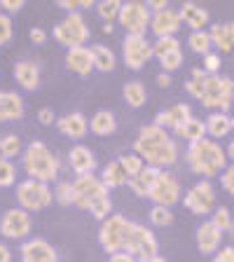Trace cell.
<instances>
[{
  "label": "cell",
  "instance_id": "obj_1",
  "mask_svg": "<svg viewBox=\"0 0 234 262\" xmlns=\"http://www.w3.org/2000/svg\"><path fill=\"white\" fill-rule=\"evenodd\" d=\"M134 152L155 169H169L178 159V145L171 138L166 129L157 124H145L141 126L136 141H134Z\"/></svg>",
  "mask_w": 234,
  "mask_h": 262
},
{
  "label": "cell",
  "instance_id": "obj_2",
  "mask_svg": "<svg viewBox=\"0 0 234 262\" xmlns=\"http://www.w3.org/2000/svg\"><path fill=\"white\" fill-rule=\"evenodd\" d=\"M73 185V206L80 211H89L96 220H105L113 213V202H110V190L103 185V180L94 173L75 176L71 180Z\"/></svg>",
  "mask_w": 234,
  "mask_h": 262
},
{
  "label": "cell",
  "instance_id": "obj_3",
  "mask_svg": "<svg viewBox=\"0 0 234 262\" xmlns=\"http://www.w3.org/2000/svg\"><path fill=\"white\" fill-rule=\"evenodd\" d=\"M187 164H190V169L195 173L204 176L208 180L225 171V166H227V152H225V147L218 141H213V138L206 136L202 141L190 143V147H187Z\"/></svg>",
  "mask_w": 234,
  "mask_h": 262
},
{
  "label": "cell",
  "instance_id": "obj_4",
  "mask_svg": "<svg viewBox=\"0 0 234 262\" xmlns=\"http://www.w3.org/2000/svg\"><path fill=\"white\" fill-rule=\"evenodd\" d=\"M24 171L28 173V178L42 180V183H52L59 178L61 164L42 141H33L24 150Z\"/></svg>",
  "mask_w": 234,
  "mask_h": 262
},
{
  "label": "cell",
  "instance_id": "obj_5",
  "mask_svg": "<svg viewBox=\"0 0 234 262\" xmlns=\"http://www.w3.org/2000/svg\"><path fill=\"white\" fill-rule=\"evenodd\" d=\"M134 220H129L122 213H110L105 220H101V229H98V244L103 246V251L117 253L126 251V241H129Z\"/></svg>",
  "mask_w": 234,
  "mask_h": 262
},
{
  "label": "cell",
  "instance_id": "obj_6",
  "mask_svg": "<svg viewBox=\"0 0 234 262\" xmlns=\"http://www.w3.org/2000/svg\"><path fill=\"white\" fill-rule=\"evenodd\" d=\"M16 204L19 208L33 213V211H45V208L52 206L54 202V190L49 187V183H42V180L35 178H26L22 183H16Z\"/></svg>",
  "mask_w": 234,
  "mask_h": 262
},
{
  "label": "cell",
  "instance_id": "obj_7",
  "mask_svg": "<svg viewBox=\"0 0 234 262\" xmlns=\"http://www.w3.org/2000/svg\"><path fill=\"white\" fill-rule=\"evenodd\" d=\"M199 103L211 113H227L234 105V80L229 75H211Z\"/></svg>",
  "mask_w": 234,
  "mask_h": 262
},
{
  "label": "cell",
  "instance_id": "obj_8",
  "mask_svg": "<svg viewBox=\"0 0 234 262\" xmlns=\"http://www.w3.org/2000/svg\"><path fill=\"white\" fill-rule=\"evenodd\" d=\"M52 35L59 45H63L66 49L73 47H84V42L89 40V26L84 21L82 12H71L66 14L59 24H54L52 28Z\"/></svg>",
  "mask_w": 234,
  "mask_h": 262
},
{
  "label": "cell",
  "instance_id": "obj_9",
  "mask_svg": "<svg viewBox=\"0 0 234 262\" xmlns=\"http://www.w3.org/2000/svg\"><path fill=\"white\" fill-rule=\"evenodd\" d=\"M150 19H153L150 7L145 3H138V0L122 3L120 16H117V21L126 31V35H145L150 31Z\"/></svg>",
  "mask_w": 234,
  "mask_h": 262
},
{
  "label": "cell",
  "instance_id": "obj_10",
  "mask_svg": "<svg viewBox=\"0 0 234 262\" xmlns=\"http://www.w3.org/2000/svg\"><path fill=\"white\" fill-rule=\"evenodd\" d=\"M126 253H131L136 260H145V257L159 255V241L153 229L141 223H134L129 241H126Z\"/></svg>",
  "mask_w": 234,
  "mask_h": 262
},
{
  "label": "cell",
  "instance_id": "obj_11",
  "mask_svg": "<svg viewBox=\"0 0 234 262\" xmlns=\"http://www.w3.org/2000/svg\"><path fill=\"white\" fill-rule=\"evenodd\" d=\"M150 202L155 204V206H176V204L180 202V183L178 178H176L171 171L162 169L157 173V178H155L153 183V190H150V196H147Z\"/></svg>",
  "mask_w": 234,
  "mask_h": 262
},
{
  "label": "cell",
  "instance_id": "obj_12",
  "mask_svg": "<svg viewBox=\"0 0 234 262\" xmlns=\"http://www.w3.org/2000/svg\"><path fill=\"white\" fill-rule=\"evenodd\" d=\"M122 59L129 71H141L153 59V42L145 35H126L122 42Z\"/></svg>",
  "mask_w": 234,
  "mask_h": 262
},
{
  "label": "cell",
  "instance_id": "obj_13",
  "mask_svg": "<svg viewBox=\"0 0 234 262\" xmlns=\"http://www.w3.org/2000/svg\"><path fill=\"white\" fill-rule=\"evenodd\" d=\"M183 204L185 208H190L195 215H211L213 208H216V190H213L211 180H199L183 196Z\"/></svg>",
  "mask_w": 234,
  "mask_h": 262
},
{
  "label": "cell",
  "instance_id": "obj_14",
  "mask_svg": "<svg viewBox=\"0 0 234 262\" xmlns=\"http://www.w3.org/2000/svg\"><path fill=\"white\" fill-rule=\"evenodd\" d=\"M31 229H33L31 213L24 211V208H10L0 218V234L5 236V239L22 241L31 234Z\"/></svg>",
  "mask_w": 234,
  "mask_h": 262
},
{
  "label": "cell",
  "instance_id": "obj_15",
  "mask_svg": "<svg viewBox=\"0 0 234 262\" xmlns=\"http://www.w3.org/2000/svg\"><path fill=\"white\" fill-rule=\"evenodd\" d=\"M22 253V262H59L61 255L56 251L54 244H49L42 236H33V239H26L19 248Z\"/></svg>",
  "mask_w": 234,
  "mask_h": 262
},
{
  "label": "cell",
  "instance_id": "obj_16",
  "mask_svg": "<svg viewBox=\"0 0 234 262\" xmlns=\"http://www.w3.org/2000/svg\"><path fill=\"white\" fill-rule=\"evenodd\" d=\"M183 21H180V12L178 7H166V10L153 12V19H150V31L157 35V38H171L180 31Z\"/></svg>",
  "mask_w": 234,
  "mask_h": 262
},
{
  "label": "cell",
  "instance_id": "obj_17",
  "mask_svg": "<svg viewBox=\"0 0 234 262\" xmlns=\"http://www.w3.org/2000/svg\"><path fill=\"white\" fill-rule=\"evenodd\" d=\"M190 117H192V108H190V105H187V103H174V105H169V108L159 110V113L155 115L153 124H157V126H162V129L174 131V134H176L180 126L190 120Z\"/></svg>",
  "mask_w": 234,
  "mask_h": 262
},
{
  "label": "cell",
  "instance_id": "obj_18",
  "mask_svg": "<svg viewBox=\"0 0 234 262\" xmlns=\"http://www.w3.org/2000/svg\"><path fill=\"white\" fill-rule=\"evenodd\" d=\"M26 113L24 96L14 89H0V122H16Z\"/></svg>",
  "mask_w": 234,
  "mask_h": 262
},
{
  "label": "cell",
  "instance_id": "obj_19",
  "mask_svg": "<svg viewBox=\"0 0 234 262\" xmlns=\"http://www.w3.org/2000/svg\"><path fill=\"white\" fill-rule=\"evenodd\" d=\"M14 80L24 92H35L42 84V71L35 61H16L14 63Z\"/></svg>",
  "mask_w": 234,
  "mask_h": 262
},
{
  "label": "cell",
  "instance_id": "obj_20",
  "mask_svg": "<svg viewBox=\"0 0 234 262\" xmlns=\"http://www.w3.org/2000/svg\"><path fill=\"white\" fill-rule=\"evenodd\" d=\"M66 68L71 73H75V75L80 77H87L92 75V71H96L94 68V56H92V47H73L66 52Z\"/></svg>",
  "mask_w": 234,
  "mask_h": 262
},
{
  "label": "cell",
  "instance_id": "obj_21",
  "mask_svg": "<svg viewBox=\"0 0 234 262\" xmlns=\"http://www.w3.org/2000/svg\"><path fill=\"white\" fill-rule=\"evenodd\" d=\"M195 241H197L199 253L211 255V253H216L220 248V244H223V232H220L211 220H204V223L197 227V232H195Z\"/></svg>",
  "mask_w": 234,
  "mask_h": 262
},
{
  "label": "cell",
  "instance_id": "obj_22",
  "mask_svg": "<svg viewBox=\"0 0 234 262\" xmlns=\"http://www.w3.org/2000/svg\"><path fill=\"white\" fill-rule=\"evenodd\" d=\"M68 166L75 171V176L94 173V169H96V157H94L92 147L82 145V143H75V145L68 150Z\"/></svg>",
  "mask_w": 234,
  "mask_h": 262
},
{
  "label": "cell",
  "instance_id": "obj_23",
  "mask_svg": "<svg viewBox=\"0 0 234 262\" xmlns=\"http://www.w3.org/2000/svg\"><path fill=\"white\" fill-rule=\"evenodd\" d=\"M56 129H59L63 136L73 138V141H82L89 131V120L82 113L73 110V113H68V115H63V117L56 120Z\"/></svg>",
  "mask_w": 234,
  "mask_h": 262
},
{
  "label": "cell",
  "instance_id": "obj_24",
  "mask_svg": "<svg viewBox=\"0 0 234 262\" xmlns=\"http://www.w3.org/2000/svg\"><path fill=\"white\" fill-rule=\"evenodd\" d=\"M180 12V21L187 24L190 31H206V26L211 24V14L206 7L197 5V3H183L178 7Z\"/></svg>",
  "mask_w": 234,
  "mask_h": 262
},
{
  "label": "cell",
  "instance_id": "obj_25",
  "mask_svg": "<svg viewBox=\"0 0 234 262\" xmlns=\"http://www.w3.org/2000/svg\"><path fill=\"white\" fill-rule=\"evenodd\" d=\"M162 169H155V166H143L141 171H138L136 176H131L129 178V190L134 192L136 196H143V199H147L150 196V190H153V183H155V178H157V173Z\"/></svg>",
  "mask_w": 234,
  "mask_h": 262
},
{
  "label": "cell",
  "instance_id": "obj_26",
  "mask_svg": "<svg viewBox=\"0 0 234 262\" xmlns=\"http://www.w3.org/2000/svg\"><path fill=\"white\" fill-rule=\"evenodd\" d=\"M89 131L96 136H113L117 131V117H115L113 110H96L89 120Z\"/></svg>",
  "mask_w": 234,
  "mask_h": 262
},
{
  "label": "cell",
  "instance_id": "obj_27",
  "mask_svg": "<svg viewBox=\"0 0 234 262\" xmlns=\"http://www.w3.org/2000/svg\"><path fill=\"white\" fill-rule=\"evenodd\" d=\"M204 124H206V136L213 138V141L225 138L229 131H234L232 117H229L227 113H211V115H208V120L204 122Z\"/></svg>",
  "mask_w": 234,
  "mask_h": 262
},
{
  "label": "cell",
  "instance_id": "obj_28",
  "mask_svg": "<svg viewBox=\"0 0 234 262\" xmlns=\"http://www.w3.org/2000/svg\"><path fill=\"white\" fill-rule=\"evenodd\" d=\"M101 180H103V185L108 187V190H117V187H122V185L129 183V176H126V171L122 169L120 159H113V162H108L103 166V171H101Z\"/></svg>",
  "mask_w": 234,
  "mask_h": 262
},
{
  "label": "cell",
  "instance_id": "obj_29",
  "mask_svg": "<svg viewBox=\"0 0 234 262\" xmlns=\"http://www.w3.org/2000/svg\"><path fill=\"white\" fill-rule=\"evenodd\" d=\"M208 35H211V45H216L218 52H234L232 24H213Z\"/></svg>",
  "mask_w": 234,
  "mask_h": 262
},
{
  "label": "cell",
  "instance_id": "obj_30",
  "mask_svg": "<svg viewBox=\"0 0 234 262\" xmlns=\"http://www.w3.org/2000/svg\"><path fill=\"white\" fill-rule=\"evenodd\" d=\"M122 96H124V103L129 105V108H143L147 101V89L143 82L138 80H131L124 84V89H122Z\"/></svg>",
  "mask_w": 234,
  "mask_h": 262
},
{
  "label": "cell",
  "instance_id": "obj_31",
  "mask_svg": "<svg viewBox=\"0 0 234 262\" xmlns=\"http://www.w3.org/2000/svg\"><path fill=\"white\" fill-rule=\"evenodd\" d=\"M92 56H94V68L101 73H110L117 66V56L110 47L105 45H92Z\"/></svg>",
  "mask_w": 234,
  "mask_h": 262
},
{
  "label": "cell",
  "instance_id": "obj_32",
  "mask_svg": "<svg viewBox=\"0 0 234 262\" xmlns=\"http://www.w3.org/2000/svg\"><path fill=\"white\" fill-rule=\"evenodd\" d=\"M176 136H180L187 143H197V141H202V138H206V124L199 117H190L185 124L176 131Z\"/></svg>",
  "mask_w": 234,
  "mask_h": 262
},
{
  "label": "cell",
  "instance_id": "obj_33",
  "mask_svg": "<svg viewBox=\"0 0 234 262\" xmlns=\"http://www.w3.org/2000/svg\"><path fill=\"white\" fill-rule=\"evenodd\" d=\"M208 73L204 71V68H192V73L187 75V80H185V89H187V94H190L192 98H202V94H204V89H206V82H208Z\"/></svg>",
  "mask_w": 234,
  "mask_h": 262
},
{
  "label": "cell",
  "instance_id": "obj_34",
  "mask_svg": "<svg viewBox=\"0 0 234 262\" xmlns=\"http://www.w3.org/2000/svg\"><path fill=\"white\" fill-rule=\"evenodd\" d=\"M24 145H22V138L16 136V134H5V136L0 138V157H5V159H14L19 157Z\"/></svg>",
  "mask_w": 234,
  "mask_h": 262
},
{
  "label": "cell",
  "instance_id": "obj_35",
  "mask_svg": "<svg viewBox=\"0 0 234 262\" xmlns=\"http://www.w3.org/2000/svg\"><path fill=\"white\" fill-rule=\"evenodd\" d=\"M176 52H183V49H180V40H176L174 35L171 38H157L153 45V56L157 61L169 54H176Z\"/></svg>",
  "mask_w": 234,
  "mask_h": 262
},
{
  "label": "cell",
  "instance_id": "obj_36",
  "mask_svg": "<svg viewBox=\"0 0 234 262\" xmlns=\"http://www.w3.org/2000/svg\"><path fill=\"white\" fill-rule=\"evenodd\" d=\"M187 45H190V49L195 54L206 56L211 52V35H208V31H190Z\"/></svg>",
  "mask_w": 234,
  "mask_h": 262
},
{
  "label": "cell",
  "instance_id": "obj_37",
  "mask_svg": "<svg viewBox=\"0 0 234 262\" xmlns=\"http://www.w3.org/2000/svg\"><path fill=\"white\" fill-rule=\"evenodd\" d=\"M16 185V166L12 159L0 157V187Z\"/></svg>",
  "mask_w": 234,
  "mask_h": 262
},
{
  "label": "cell",
  "instance_id": "obj_38",
  "mask_svg": "<svg viewBox=\"0 0 234 262\" xmlns=\"http://www.w3.org/2000/svg\"><path fill=\"white\" fill-rule=\"evenodd\" d=\"M120 10H122V3L120 0H103V3H98L96 5V12L98 16L103 19V21H113V19H117L120 16Z\"/></svg>",
  "mask_w": 234,
  "mask_h": 262
},
{
  "label": "cell",
  "instance_id": "obj_39",
  "mask_svg": "<svg viewBox=\"0 0 234 262\" xmlns=\"http://www.w3.org/2000/svg\"><path fill=\"white\" fill-rule=\"evenodd\" d=\"M171 223H174V213H171V208L153 206V211H150V225H153V227H169Z\"/></svg>",
  "mask_w": 234,
  "mask_h": 262
},
{
  "label": "cell",
  "instance_id": "obj_40",
  "mask_svg": "<svg viewBox=\"0 0 234 262\" xmlns=\"http://www.w3.org/2000/svg\"><path fill=\"white\" fill-rule=\"evenodd\" d=\"M12 38H14V24H12V16L0 10V47L10 45Z\"/></svg>",
  "mask_w": 234,
  "mask_h": 262
},
{
  "label": "cell",
  "instance_id": "obj_41",
  "mask_svg": "<svg viewBox=\"0 0 234 262\" xmlns=\"http://www.w3.org/2000/svg\"><path fill=\"white\" fill-rule=\"evenodd\" d=\"M120 164H122V169L126 171V176H136L138 171L143 169V166H145V162H143L141 157H138L136 152H129V155H122L120 157Z\"/></svg>",
  "mask_w": 234,
  "mask_h": 262
},
{
  "label": "cell",
  "instance_id": "obj_42",
  "mask_svg": "<svg viewBox=\"0 0 234 262\" xmlns=\"http://www.w3.org/2000/svg\"><path fill=\"white\" fill-rule=\"evenodd\" d=\"M211 223L216 225L220 232H227V229H232V213H229V208H223V206H220V208H213Z\"/></svg>",
  "mask_w": 234,
  "mask_h": 262
},
{
  "label": "cell",
  "instance_id": "obj_43",
  "mask_svg": "<svg viewBox=\"0 0 234 262\" xmlns=\"http://www.w3.org/2000/svg\"><path fill=\"white\" fill-rule=\"evenodd\" d=\"M54 202H59L61 206H73V185L68 180H61L54 187Z\"/></svg>",
  "mask_w": 234,
  "mask_h": 262
},
{
  "label": "cell",
  "instance_id": "obj_44",
  "mask_svg": "<svg viewBox=\"0 0 234 262\" xmlns=\"http://www.w3.org/2000/svg\"><path fill=\"white\" fill-rule=\"evenodd\" d=\"M56 5H59L66 14H71V12H80V10H89V7H94V0H59Z\"/></svg>",
  "mask_w": 234,
  "mask_h": 262
},
{
  "label": "cell",
  "instance_id": "obj_45",
  "mask_svg": "<svg viewBox=\"0 0 234 262\" xmlns=\"http://www.w3.org/2000/svg\"><path fill=\"white\" fill-rule=\"evenodd\" d=\"M183 52H176V54H169V56H164V59H159V66H162V71L164 73H174V71H178L180 66H183Z\"/></svg>",
  "mask_w": 234,
  "mask_h": 262
},
{
  "label": "cell",
  "instance_id": "obj_46",
  "mask_svg": "<svg viewBox=\"0 0 234 262\" xmlns=\"http://www.w3.org/2000/svg\"><path fill=\"white\" fill-rule=\"evenodd\" d=\"M220 183H223V190L229 196H234V162L229 166H225V171L220 173Z\"/></svg>",
  "mask_w": 234,
  "mask_h": 262
},
{
  "label": "cell",
  "instance_id": "obj_47",
  "mask_svg": "<svg viewBox=\"0 0 234 262\" xmlns=\"http://www.w3.org/2000/svg\"><path fill=\"white\" fill-rule=\"evenodd\" d=\"M204 71H206L208 75H218V71H220V56L213 54V52H208V54L204 56Z\"/></svg>",
  "mask_w": 234,
  "mask_h": 262
},
{
  "label": "cell",
  "instance_id": "obj_48",
  "mask_svg": "<svg viewBox=\"0 0 234 262\" xmlns=\"http://www.w3.org/2000/svg\"><path fill=\"white\" fill-rule=\"evenodd\" d=\"M24 0H0V10L5 12V14H16V12L24 10Z\"/></svg>",
  "mask_w": 234,
  "mask_h": 262
},
{
  "label": "cell",
  "instance_id": "obj_49",
  "mask_svg": "<svg viewBox=\"0 0 234 262\" xmlns=\"http://www.w3.org/2000/svg\"><path fill=\"white\" fill-rule=\"evenodd\" d=\"M213 262H234V246H223L213 253Z\"/></svg>",
  "mask_w": 234,
  "mask_h": 262
},
{
  "label": "cell",
  "instance_id": "obj_50",
  "mask_svg": "<svg viewBox=\"0 0 234 262\" xmlns=\"http://www.w3.org/2000/svg\"><path fill=\"white\" fill-rule=\"evenodd\" d=\"M38 122H40V124H45V126L56 124L54 110H52V108H40V110H38Z\"/></svg>",
  "mask_w": 234,
  "mask_h": 262
},
{
  "label": "cell",
  "instance_id": "obj_51",
  "mask_svg": "<svg viewBox=\"0 0 234 262\" xmlns=\"http://www.w3.org/2000/svg\"><path fill=\"white\" fill-rule=\"evenodd\" d=\"M28 38H31L33 45H45V40H47V33H45V28L33 26L31 31H28Z\"/></svg>",
  "mask_w": 234,
  "mask_h": 262
},
{
  "label": "cell",
  "instance_id": "obj_52",
  "mask_svg": "<svg viewBox=\"0 0 234 262\" xmlns=\"http://www.w3.org/2000/svg\"><path fill=\"white\" fill-rule=\"evenodd\" d=\"M108 262H136V257L126 251H117V253H110Z\"/></svg>",
  "mask_w": 234,
  "mask_h": 262
},
{
  "label": "cell",
  "instance_id": "obj_53",
  "mask_svg": "<svg viewBox=\"0 0 234 262\" xmlns=\"http://www.w3.org/2000/svg\"><path fill=\"white\" fill-rule=\"evenodd\" d=\"M145 5L150 7V12H159V10H166V7H169V0H147Z\"/></svg>",
  "mask_w": 234,
  "mask_h": 262
},
{
  "label": "cell",
  "instance_id": "obj_54",
  "mask_svg": "<svg viewBox=\"0 0 234 262\" xmlns=\"http://www.w3.org/2000/svg\"><path fill=\"white\" fill-rule=\"evenodd\" d=\"M157 84H159V87H162V89H166V87H171V75H169V73H159V75H157Z\"/></svg>",
  "mask_w": 234,
  "mask_h": 262
},
{
  "label": "cell",
  "instance_id": "obj_55",
  "mask_svg": "<svg viewBox=\"0 0 234 262\" xmlns=\"http://www.w3.org/2000/svg\"><path fill=\"white\" fill-rule=\"evenodd\" d=\"M0 262H12V251L3 244H0Z\"/></svg>",
  "mask_w": 234,
  "mask_h": 262
},
{
  "label": "cell",
  "instance_id": "obj_56",
  "mask_svg": "<svg viewBox=\"0 0 234 262\" xmlns=\"http://www.w3.org/2000/svg\"><path fill=\"white\" fill-rule=\"evenodd\" d=\"M225 152H227V157L234 162V138H232V141H229V145H227V150H225Z\"/></svg>",
  "mask_w": 234,
  "mask_h": 262
},
{
  "label": "cell",
  "instance_id": "obj_57",
  "mask_svg": "<svg viewBox=\"0 0 234 262\" xmlns=\"http://www.w3.org/2000/svg\"><path fill=\"white\" fill-rule=\"evenodd\" d=\"M136 262H166L162 255H155V257H145V260H136Z\"/></svg>",
  "mask_w": 234,
  "mask_h": 262
},
{
  "label": "cell",
  "instance_id": "obj_58",
  "mask_svg": "<svg viewBox=\"0 0 234 262\" xmlns=\"http://www.w3.org/2000/svg\"><path fill=\"white\" fill-rule=\"evenodd\" d=\"M229 117H232V126H234V110H232V115H229Z\"/></svg>",
  "mask_w": 234,
  "mask_h": 262
}]
</instances>
